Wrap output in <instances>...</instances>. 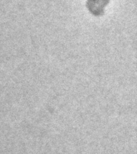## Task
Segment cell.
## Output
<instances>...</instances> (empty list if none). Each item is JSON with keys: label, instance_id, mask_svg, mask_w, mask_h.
Here are the masks:
<instances>
[{"label": "cell", "instance_id": "6da1fadb", "mask_svg": "<svg viewBox=\"0 0 137 154\" xmlns=\"http://www.w3.org/2000/svg\"><path fill=\"white\" fill-rule=\"evenodd\" d=\"M109 0H87V8L93 16L100 17L105 13V8Z\"/></svg>", "mask_w": 137, "mask_h": 154}]
</instances>
